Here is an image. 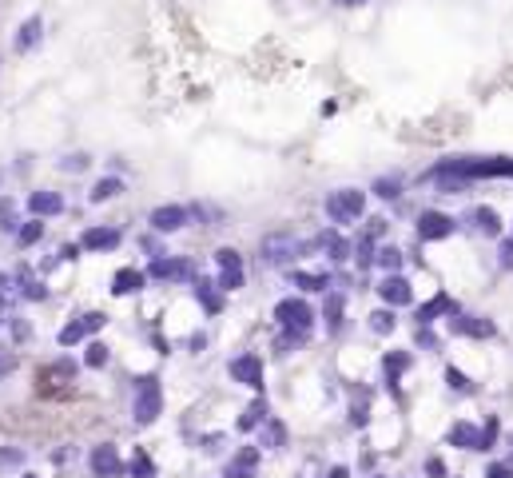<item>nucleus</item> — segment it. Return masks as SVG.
I'll return each mask as SVG.
<instances>
[{
  "instance_id": "nucleus-33",
  "label": "nucleus",
  "mask_w": 513,
  "mask_h": 478,
  "mask_svg": "<svg viewBox=\"0 0 513 478\" xmlns=\"http://www.w3.org/2000/svg\"><path fill=\"white\" fill-rule=\"evenodd\" d=\"M21 219H16V204L12 200H0V232H21Z\"/></svg>"
},
{
  "instance_id": "nucleus-26",
  "label": "nucleus",
  "mask_w": 513,
  "mask_h": 478,
  "mask_svg": "<svg viewBox=\"0 0 513 478\" xmlns=\"http://www.w3.org/2000/svg\"><path fill=\"white\" fill-rule=\"evenodd\" d=\"M84 335H88V327H84V315H80V319H72V323H64V327H60L56 343H60V347H76Z\"/></svg>"
},
{
  "instance_id": "nucleus-30",
  "label": "nucleus",
  "mask_w": 513,
  "mask_h": 478,
  "mask_svg": "<svg viewBox=\"0 0 513 478\" xmlns=\"http://www.w3.org/2000/svg\"><path fill=\"white\" fill-rule=\"evenodd\" d=\"M215 264H219V271H243V255L235 251V247H219V251H215Z\"/></svg>"
},
{
  "instance_id": "nucleus-27",
  "label": "nucleus",
  "mask_w": 513,
  "mask_h": 478,
  "mask_svg": "<svg viewBox=\"0 0 513 478\" xmlns=\"http://www.w3.org/2000/svg\"><path fill=\"white\" fill-rule=\"evenodd\" d=\"M263 447H267V450H279L282 447V438H287V430H282V423H279V418H267V423H263Z\"/></svg>"
},
{
  "instance_id": "nucleus-7",
  "label": "nucleus",
  "mask_w": 513,
  "mask_h": 478,
  "mask_svg": "<svg viewBox=\"0 0 513 478\" xmlns=\"http://www.w3.org/2000/svg\"><path fill=\"white\" fill-rule=\"evenodd\" d=\"M88 467H92V474L96 478H123V458H120V450L111 447V442H100V447H92V455H88Z\"/></svg>"
},
{
  "instance_id": "nucleus-25",
  "label": "nucleus",
  "mask_w": 513,
  "mask_h": 478,
  "mask_svg": "<svg viewBox=\"0 0 513 478\" xmlns=\"http://www.w3.org/2000/svg\"><path fill=\"white\" fill-rule=\"evenodd\" d=\"M263 423H267V398H255L251 407L243 411L239 430H255V427H263Z\"/></svg>"
},
{
  "instance_id": "nucleus-15",
  "label": "nucleus",
  "mask_w": 513,
  "mask_h": 478,
  "mask_svg": "<svg viewBox=\"0 0 513 478\" xmlns=\"http://www.w3.org/2000/svg\"><path fill=\"white\" fill-rule=\"evenodd\" d=\"M28 212L36 219H48V215H60L64 212V200L56 192H32L28 195Z\"/></svg>"
},
{
  "instance_id": "nucleus-28",
  "label": "nucleus",
  "mask_w": 513,
  "mask_h": 478,
  "mask_svg": "<svg viewBox=\"0 0 513 478\" xmlns=\"http://www.w3.org/2000/svg\"><path fill=\"white\" fill-rule=\"evenodd\" d=\"M406 366H410V355H406V351H390V355L382 359V371H386L390 383H398V375H402Z\"/></svg>"
},
{
  "instance_id": "nucleus-1",
  "label": "nucleus",
  "mask_w": 513,
  "mask_h": 478,
  "mask_svg": "<svg viewBox=\"0 0 513 478\" xmlns=\"http://www.w3.org/2000/svg\"><path fill=\"white\" fill-rule=\"evenodd\" d=\"M275 323L282 331V347H302L314 331V311L307 299H279L275 303Z\"/></svg>"
},
{
  "instance_id": "nucleus-12",
  "label": "nucleus",
  "mask_w": 513,
  "mask_h": 478,
  "mask_svg": "<svg viewBox=\"0 0 513 478\" xmlns=\"http://www.w3.org/2000/svg\"><path fill=\"white\" fill-rule=\"evenodd\" d=\"M438 315H446V319H450V315H458V303H453V299L446 295V291H442V295H434L430 303H422V307H418V327H430Z\"/></svg>"
},
{
  "instance_id": "nucleus-11",
  "label": "nucleus",
  "mask_w": 513,
  "mask_h": 478,
  "mask_svg": "<svg viewBox=\"0 0 513 478\" xmlns=\"http://www.w3.org/2000/svg\"><path fill=\"white\" fill-rule=\"evenodd\" d=\"M80 247L84 251H116L120 247V232L116 227H88L80 235Z\"/></svg>"
},
{
  "instance_id": "nucleus-47",
  "label": "nucleus",
  "mask_w": 513,
  "mask_h": 478,
  "mask_svg": "<svg viewBox=\"0 0 513 478\" xmlns=\"http://www.w3.org/2000/svg\"><path fill=\"white\" fill-rule=\"evenodd\" d=\"M426 474H430V478H446V467H442V458H430V462H426Z\"/></svg>"
},
{
  "instance_id": "nucleus-23",
  "label": "nucleus",
  "mask_w": 513,
  "mask_h": 478,
  "mask_svg": "<svg viewBox=\"0 0 513 478\" xmlns=\"http://www.w3.org/2000/svg\"><path fill=\"white\" fill-rule=\"evenodd\" d=\"M120 192H123V183L116 180V175H108V180H96V188L88 192V200L92 204H104V200H116Z\"/></svg>"
},
{
  "instance_id": "nucleus-4",
  "label": "nucleus",
  "mask_w": 513,
  "mask_h": 478,
  "mask_svg": "<svg viewBox=\"0 0 513 478\" xmlns=\"http://www.w3.org/2000/svg\"><path fill=\"white\" fill-rule=\"evenodd\" d=\"M363 212H366V195L358 188H338V192L326 195V219L331 224H354Z\"/></svg>"
},
{
  "instance_id": "nucleus-53",
  "label": "nucleus",
  "mask_w": 513,
  "mask_h": 478,
  "mask_svg": "<svg viewBox=\"0 0 513 478\" xmlns=\"http://www.w3.org/2000/svg\"><path fill=\"white\" fill-rule=\"evenodd\" d=\"M509 467H513V462H509Z\"/></svg>"
},
{
  "instance_id": "nucleus-52",
  "label": "nucleus",
  "mask_w": 513,
  "mask_h": 478,
  "mask_svg": "<svg viewBox=\"0 0 513 478\" xmlns=\"http://www.w3.org/2000/svg\"><path fill=\"white\" fill-rule=\"evenodd\" d=\"M322 478H326V474H322Z\"/></svg>"
},
{
  "instance_id": "nucleus-13",
  "label": "nucleus",
  "mask_w": 513,
  "mask_h": 478,
  "mask_svg": "<svg viewBox=\"0 0 513 478\" xmlns=\"http://www.w3.org/2000/svg\"><path fill=\"white\" fill-rule=\"evenodd\" d=\"M148 283V271L140 267H120V271L111 275V295H131V291H140Z\"/></svg>"
},
{
  "instance_id": "nucleus-22",
  "label": "nucleus",
  "mask_w": 513,
  "mask_h": 478,
  "mask_svg": "<svg viewBox=\"0 0 513 478\" xmlns=\"http://www.w3.org/2000/svg\"><path fill=\"white\" fill-rule=\"evenodd\" d=\"M128 474L131 478H155V462L148 458V450H131V458H128Z\"/></svg>"
},
{
  "instance_id": "nucleus-20",
  "label": "nucleus",
  "mask_w": 513,
  "mask_h": 478,
  "mask_svg": "<svg viewBox=\"0 0 513 478\" xmlns=\"http://www.w3.org/2000/svg\"><path fill=\"white\" fill-rule=\"evenodd\" d=\"M215 287H219V283H211V279H195V299H199L203 311H211V315L223 307V295L215 291Z\"/></svg>"
},
{
  "instance_id": "nucleus-36",
  "label": "nucleus",
  "mask_w": 513,
  "mask_h": 478,
  "mask_svg": "<svg viewBox=\"0 0 513 478\" xmlns=\"http://www.w3.org/2000/svg\"><path fill=\"white\" fill-rule=\"evenodd\" d=\"M322 315H326L331 331H338V327H342V295H331V299H326V311H322Z\"/></svg>"
},
{
  "instance_id": "nucleus-44",
  "label": "nucleus",
  "mask_w": 513,
  "mask_h": 478,
  "mask_svg": "<svg viewBox=\"0 0 513 478\" xmlns=\"http://www.w3.org/2000/svg\"><path fill=\"white\" fill-rule=\"evenodd\" d=\"M104 323H108V319H104V311H88V315H84V327H88V335H92V331H100Z\"/></svg>"
},
{
  "instance_id": "nucleus-39",
  "label": "nucleus",
  "mask_w": 513,
  "mask_h": 478,
  "mask_svg": "<svg viewBox=\"0 0 513 478\" xmlns=\"http://www.w3.org/2000/svg\"><path fill=\"white\" fill-rule=\"evenodd\" d=\"M84 363H88V366H104V363H108V347H104V343H88Z\"/></svg>"
},
{
  "instance_id": "nucleus-6",
  "label": "nucleus",
  "mask_w": 513,
  "mask_h": 478,
  "mask_svg": "<svg viewBox=\"0 0 513 478\" xmlns=\"http://www.w3.org/2000/svg\"><path fill=\"white\" fill-rule=\"evenodd\" d=\"M148 275L151 279H160V283H187V279L195 275V267L187 264V259H180V255H167V259L155 255L151 267H148Z\"/></svg>"
},
{
  "instance_id": "nucleus-9",
  "label": "nucleus",
  "mask_w": 513,
  "mask_h": 478,
  "mask_svg": "<svg viewBox=\"0 0 513 478\" xmlns=\"http://www.w3.org/2000/svg\"><path fill=\"white\" fill-rule=\"evenodd\" d=\"M378 295H382V303L394 311V307H406V303H410L414 291H410V283H406L402 275H386L382 283H378Z\"/></svg>"
},
{
  "instance_id": "nucleus-21",
  "label": "nucleus",
  "mask_w": 513,
  "mask_h": 478,
  "mask_svg": "<svg viewBox=\"0 0 513 478\" xmlns=\"http://www.w3.org/2000/svg\"><path fill=\"white\" fill-rule=\"evenodd\" d=\"M470 219H473V227H478L482 235H497V232H502V219H497L493 207H473Z\"/></svg>"
},
{
  "instance_id": "nucleus-49",
  "label": "nucleus",
  "mask_w": 513,
  "mask_h": 478,
  "mask_svg": "<svg viewBox=\"0 0 513 478\" xmlns=\"http://www.w3.org/2000/svg\"><path fill=\"white\" fill-rule=\"evenodd\" d=\"M9 303H12V299H0V327L9 323Z\"/></svg>"
},
{
  "instance_id": "nucleus-37",
  "label": "nucleus",
  "mask_w": 513,
  "mask_h": 478,
  "mask_svg": "<svg viewBox=\"0 0 513 478\" xmlns=\"http://www.w3.org/2000/svg\"><path fill=\"white\" fill-rule=\"evenodd\" d=\"M446 383H450V391H462V395H465V391H473V383L458 371V366H446Z\"/></svg>"
},
{
  "instance_id": "nucleus-48",
  "label": "nucleus",
  "mask_w": 513,
  "mask_h": 478,
  "mask_svg": "<svg viewBox=\"0 0 513 478\" xmlns=\"http://www.w3.org/2000/svg\"><path fill=\"white\" fill-rule=\"evenodd\" d=\"M12 287H16V283H12L4 271H0V299H12Z\"/></svg>"
},
{
  "instance_id": "nucleus-10",
  "label": "nucleus",
  "mask_w": 513,
  "mask_h": 478,
  "mask_svg": "<svg viewBox=\"0 0 513 478\" xmlns=\"http://www.w3.org/2000/svg\"><path fill=\"white\" fill-rule=\"evenodd\" d=\"M183 224H187V207H180V204H163V207H155V212H151V227H155V232H163V235L180 232Z\"/></svg>"
},
{
  "instance_id": "nucleus-35",
  "label": "nucleus",
  "mask_w": 513,
  "mask_h": 478,
  "mask_svg": "<svg viewBox=\"0 0 513 478\" xmlns=\"http://www.w3.org/2000/svg\"><path fill=\"white\" fill-rule=\"evenodd\" d=\"M16 366H21V359H16V351L0 343V383H4V379H9L12 371H16Z\"/></svg>"
},
{
  "instance_id": "nucleus-17",
  "label": "nucleus",
  "mask_w": 513,
  "mask_h": 478,
  "mask_svg": "<svg viewBox=\"0 0 513 478\" xmlns=\"http://www.w3.org/2000/svg\"><path fill=\"white\" fill-rule=\"evenodd\" d=\"M450 331H458V335H473V339H490L493 323L490 319H473V315H462V319L450 315Z\"/></svg>"
},
{
  "instance_id": "nucleus-24",
  "label": "nucleus",
  "mask_w": 513,
  "mask_h": 478,
  "mask_svg": "<svg viewBox=\"0 0 513 478\" xmlns=\"http://www.w3.org/2000/svg\"><path fill=\"white\" fill-rule=\"evenodd\" d=\"M291 283L302 287V291H326V287H331V279H326V275H319V271H291Z\"/></svg>"
},
{
  "instance_id": "nucleus-18",
  "label": "nucleus",
  "mask_w": 513,
  "mask_h": 478,
  "mask_svg": "<svg viewBox=\"0 0 513 478\" xmlns=\"http://www.w3.org/2000/svg\"><path fill=\"white\" fill-rule=\"evenodd\" d=\"M40 379L52 383V387H68L72 379H76V363H72V359H56V363H48L40 371Z\"/></svg>"
},
{
  "instance_id": "nucleus-32",
  "label": "nucleus",
  "mask_w": 513,
  "mask_h": 478,
  "mask_svg": "<svg viewBox=\"0 0 513 478\" xmlns=\"http://www.w3.org/2000/svg\"><path fill=\"white\" fill-rule=\"evenodd\" d=\"M40 235H44V224H40V219H32V224H24L21 232H16V244L32 247V244H40Z\"/></svg>"
},
{
  "instance_id": "nucleus-34",
  "label": "nucleus",
  "mask_w": 513,
  "mask_h": 478,
  "mask_svg": "<svg viewBox=\"0 0 513 478\" xmlns=\"http://www.w3.org/2000/svg\"><path fill=\"white\" fill-rule=\"evenodd\" d=\"M319 244L331 251V259H346V251H351V247H346V239H342V235H334V232H331V235H322Z\"/></svg>"
},
{
  "instance_id": "nucleus-50",
  "label": "nucleus",
  "mask_w": 513,
  "mask_h": 478,
  "mask_svg": "<svg viewBox=\"0 0 513 478\" xmlns=\"http://www.w3.org/2000/svg\"><path fill=\"white\" fill-rule=\"evenodd\" d=\"M326 478H351V470H346V467H334V470H331V474H326Z\"/></svg>"
},
{
  "instance_id": "nucleus-38",
  "label": "nucleus",
  "mask_w": 513,
  "mask_h": 478,
  "mask_svg": "<svg viewBox=\"0 0 513 478\" xmlns=\"http://www.w3.org/2000/svg\"><path fill=\"white\" fill-rule=\"evenodd\" d=\"M370 331H378V335L394 331V311H374V315H370Z\"/></svg>"
},
{
  "instance_id": "nucleus-2",
  "label": "nucleus",
  "mask_w": 513,
  "mask_h": 478,
  "mask_svg": "<svg viewBox=\"0 0 513 478\" xmlns=\"http://www.w3.org/2000/svg\"><path fill=\"white\" fill-rule=\"evenodd\" d=\"M163 415V387L155 375H140L136 387H131V418L136 427H151L155 418Z\"/></svg>"
},
{
  "instance_id": "nucleus-45",
  "label": "nucleus",
  "mask_w": 513,
  "mask_h": 478,
  "mask_svg": "<svg viewBox=\"0 0 513 478\" xmlns=\"http://www.w3.org/2000/svg\"><path fill=\"white\" fill-rule=\"evenodd\" d=\"M485 478H513V467L509 462H493V467L485 470Z\"/></svg>"
},
{
  "instance_id": "nucleus-40",
  "label": "nucleus",
  "mask_w": 513,
  "mask_h": 478,
  "mask_svg": "<svg viewBox=\"0 0 513 478\" xmlns=\"http://www.w3.org/2000/svg\"><path fill=\"white\" fill-rule=\"evenodd\" d=\"M493 442H497V418H485V427H482V447H478V450H490L493 447Z\"/></svg>"
},
{
  "instance_id": "nucleus-43",
  "label": "nucleus",
  "mask_w": 513,
  "mask_h": 478,
  "mask_svg": "<svg viewBox=\"0 0 513 478\" xmlns=\"http://www.w3.org/2000/svg\"><path fill=\"white\" fill-rule=\"evenodd\" d=\"M374 192L382 195V200H394V195H398V180H378V188H374Z\"/></svg>"
},
{
  "instance_id": "nucleus-5",
  "label": "nucleus",
  "mask_w": 513,
  "mask_h": 478,
  "mask_svg": "<svg viewBox=\"0 0 513 478\" xmlns=\"http://www.w3.org/2000/svg\"><path fill=\"white\" fill-rule=\"evenodd\" d=\"M227 375H231L235 383H243V387L263 391V359L255 355V351H243V355H235L231 363H227Z\"/></svg>"
},
{
  "instance_id": "nucleus-46",
  "label": "nucleus",
  "mask_w": 513,
  "mask_h": 478,
  "mask_svg": "<svg viewBox=\"0 0 513 478\" xmlns=\"http://www.w3.org/2000/svg\"><path fill=\"white\" fill-rule=\"evenodd\" d=\"M21 462H24L21 450H0V467H21Z\"/></svg>"
},
{
  "instance_id": "nucleus-19",
  "label": "nucleus",
  "mask_w": 513,
  "mask_h": 478,
  "mask_svg": "<svg viewBox=\"0 0 513 478\" xmlns=\"http://www.w3.org/2000/svg\"><path fill=\"white\" fill-rule=\"evenodd\" d=\"M12 283L21 287V295H24V299H32V303H36V299H44V295H48V287H44L40 279H36V275H32V267H16V279H12Z\"/></svg>"
},
{
  "instance_id": "nucleus-8",
  "label": "nucleus",
  "mask_w": 513,
  "mask_h": 478,
  "mask_svg": "<svg viewBox=\"0 0 513 478\" xmlns=\"http://www.w3.org/2000/svg\"><path fill=\"white\" fill-rule=\"evenodd\" d=\"M453 215L446 212H422L418 215V239L422 244H434V239H446V235H453Z\"/></svg>"
},
{
  "instance_id": "nucleus-3",
  "label": "nucleus",
  "mask_w": 513,
  "mask_h": 478,
  "mask_svg": "<svg viewBox=\"0 0 513 478\" xmlns=\"http://www.w3.org/2000/svg\"><path fill=\"white\" fill-rule=\"evenodd\" d=\"M302 251H307V244L294 232H267L259 239V264H267V267H287Z\"/></svg>"
},
{
  "instance_id": "nucleus-42",
  "label": "nucleus",
  "mask_w": 513,
  "mask_h": 478,
  "mask_svg": "<svg viewBox=\"0 0 513 478\" xmlns=\"http://www.w3.org/2000/svg\"><path fill=\"white\" fill-rule=\"evenodd\" d=\"M497 255H502L505 271H513V235H509V239H502V251H497Z\"/></svg>"
},
{
  "instance_id": "nucleus-31",
  "label": "nucleus",
  "mask_w": 513,
  "mask_h": 478,
  "mask_svg": "<svg viewBox=\"0 0 513 478\" xmlns=\"http://www.w3.org/2000/svg\"><path fill=\"white\" fill-rule=\"evenodd\" d=\"M36 36H40V16H32V21L21 28V36H16V48H21V52H28L32 44H36Z\"/></svg>"
},
{
  "instance_id": "nucleus-14",
  "label": "nucleus",
  "mask_w": 513,
  "mask_h": 478,
  "mask_svg": "<svg viewBox=\"0 0 513 478\" xmlns=\"http://www.w3.org/2000/svg\"><path fill=\"white\" fill-rule=\"evenodd\" d=\"M259 447H243L235 450L231 467H227V478H255V470H259Z\"/></svg>"
},
{
  "instance_id": "nucleus-29",
  "label": "nucleus",
  "mask_w": 513,
  "mask_h": 478,
  "mask_svg": "<svg viewBox=\"0 0 513 478\" xmlns=\"http://www.w3.org/2000/svg\"><path fill=\"white\" fill-rule=\"evenodd\" d=\"M374 264L382 267L386 275H398V267H402V251H398V247H378Z\"/></svg>"
},
{
  "instance_id": "nucleus-51",
  "label": "nucleus",
  "mask_w": 513,
  "mask_h": 478,
  "mask_svg": "<svg viewBox=\"0 0 513 478\" xmlns=\"http://www.w3.org/2000/svg\"><path fill=\"white\" fill-rule=\"evenodd\" d=\"M338 4H346V9H354V4H366V0H338Z\"/></svg>"
},
{
  "instance_id": "nucleus-41",
  "label": "nucleus",
  "mask_w": 513,
  "mask_h": 478,
  "mask_svg": "<svg viewBox=\"0 0 513 478\" xmlns=\"http://www.w3.org/2000/svg\"><path fill=\"white\" fill-rule=\"evenodd\" d=\"M64 172H84L88 168V156H68V160H60Z\"/></svg>"
},
{
  "instance_id": "nucleus-16",
  "label": "nucleus",
  "mask_w": 513,
  "mask_h": 478,
  "mask_svg": "<svg viewBox=\"0 0 513 478\" xmlns=\"http://www.w3.org/2000/svg\"><path fill=\"white\" fill-rule=\"evenodd\" d=\"M446 442H450V447H462V450H478L482 447V430L470 427V423H453L450 435H446Z\"/></svg>"
}]
</instances>
